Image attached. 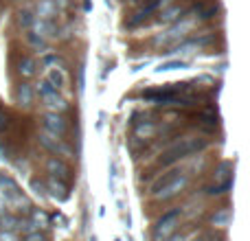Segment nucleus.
I'll list each match as a JSON object with an SVG mask.
<instances>
[{
    "label": "nucleus",
    "instance_id": "obj_15",
    "mask_svg": "<svg viewBox=\"0 0 250 241\" xmlns=\"http://www.w3.org/2000/svg\"><path fill=\"white\" fill-rule=\"evenodd\" d=\"M35 24V31L40 35V38H51V35H55V26H53V22H46V20H33Z\"/></svg>",
    "mask_w": 250,
    "mask_h": 241
},
{
    "label": "nucleus",
    "instance_id": "obj_11",
    "mask_svg": "<svg viewBox=\"0 0 250 241\" xmlns=\"http://www.w3.org/2000/svg\"><path fill=\"white\" fill-rule=\"evenodd\" d=\"M18 73H20V77H24V79L33 77V75L38 73V61H35L33 57H22L20 64H18Z\"/></svg>",
    "mask_w": 250,
    "mask_h": 241
},
{
    "label": "nucleus",
    "instance_id": "obj_4",
    "mask_svg": "<svg viewBox=\"0 0 250 241\" xmlns=\"http://www.w3.org/2000/svg\"><path fill=\"white\" fill-rule=\"evenodd\" d=\"M42 123H44V129H46L48 134H53V136H64L66 129H68V125H66V120L62 114H55V112H46L42 117Z\"/></svg>",
    "mask_w": 250,
    "mask_h": 241
},
{
    "label": "nucleus",
    "instance_id": "obj_1",
    "mask_svg": "<svg viewBox=\"0 0 250 241\" xmlns=\"http://www.w3.org/2000/svg\"><path fill=\"white\" fill-rule=\"evenodd\" d=\"M189 184V176H185L182 171H169L151 186V198L156 202H169L176 195H180Z\"/></svg>",
    "mask_w": 250,
    "mask_h": 241
},
{
    "label": "nucleus",
    "instance_id": "obj_20",
    "mask_svg": "<svg viewBox=\"0 0 250 241\" xmlns=\"http://www.w3.org/2000/svg\"><path fill=\"white\" fill-rule=\"evenodd\" d=\"M26 38H29V42L33 44V46H38V48H42V51H46V42H44V40L40 38V35L29 33V35H26Z\"/></svg>",
    "mask_w": 250,
    "mask_h": 241
},
{
    "label": "nucleus",
    "instance_id": "obj_19",
    "mask_svg": "<svg viewBox=\"0 0 250 241\" xmlns=\"http://www.w3.org/2000/svg\"><path fill=\"white\" fill-rule=\"evenodd\" d=\"M180 7H173V9H169V11L167 13H163V16H160V22H171L173 20V18H178V16H180ZM182 18V16H180Z\"/></svg>",
    "mask_w": 250,
    "mask_h": 241
},
{
    "label": "nucleus",
    "instance_id": "obj_30",
    "mask_svg": "<svg viewBox=\"0 0 250 241\" xmlns=\"http://www.w3.org/2000/svg\"><path fill=\"white\" fill-rule=\"evenodd\" d=\"M187 241H204L202 237H191V239H187Z\"/></svg>",
    "mask_w": 250,
    "mask_h": 241
},
{
    "label": "nucleus",
    "instance_id": "obj_3",
    "mask_svg": "<svg viewBox=\"0 0 250 241\" xmlns=\"http://www.w3.org/2000/svg\"><path fill=\"white\" fill-rule=\"evenodd\" d=\"M180 217H182L180 208H171V211L163 213V215L156 220L154 228H151V241H167L171 235H176Z\"/></svg>",
    "mask_w": 250,
    "mask_h": 241
},
{
    "label": "nucleus",
    "instance_id": "obj_28",
    "mask_svg": "<svg viewBox=\"0 0 250 241\" xmlns=\"http://www.w3.org/2000/svg\"><path fill=\"white\" fill-rule=\"evenodd\" d=\"M9 211V206H7V202H4L2 198H0V215H4V213Z\"/></svg>",
    "mask_w": 250,
    "mask_h": 241
},
{
    "label": "nucleus",
    "instance_id": "obj_23",
    "mask_svg": "<svg viewBox=\"0 0 250 241\" xmlns=\"http://www.w3.org/2000/svg\"><path fill=\"white\" fill-rule=\"evenodd\" d=\"M20 24L22 26H31V24H33V18H31L29 11H22L20 13Z\"/></svg>",
    "mask_w": 250,
    "mask_h": 241
},
{
    "label": "nucleus",
    "instance_id": "obj_13",
    "mask_svg": "<svg viewBox=\"0 0 250 241\" xmlns=\"http://www.w3.org/2000/svg\"><path fill=\"white\" fill-rule=\"evenodd\" d=\"M38 16H40V20H51V18L55 16V2H53V0H40Z\"/></svg>",
    "mask_w": 250,
    "mask_h": 241
},
{
    "label": "nucleus",
    "instance_id": "obj_26",
    "mask_svg": "<svg viewBox=\"0 0 250 241\" xmlns=\"http://www.w3.org/2000/svg\"><path fill=\"white\" fill-rule=\"evenodd\" d=\"M31 186H33V191H35V193H38V195H44V191H46V186H44L42 182H38V180H33V182H31Z\"/></svg>",
    "mask_w": 250,
    "mask_h": 241
},
{
    "label": "nucleus",
    "instance_id": "obj_17",
    "mask_svg": "<svg viewBox=\"0 0 250 241\" xmlns=\"http://www.w3.org/2000/svg\"><path fill=\"white\" fill-rule=\"evenodd\" d=\"M178 68H189V61H182V60H173V61H165V64H160L158 73H169V70H178Z\"/></svg>",
    "mask_w": 250,
    "mask_h": 241
},
{
    "label": "nucleus",
    "instance_id": "obj_31",
    "mask_svg": "<svg viewBox=\"0 0 250 241\" xmlns=\"http://www.w3.org/2000/svg\"><path fill=\"white\" fill-rule=\"evenodd\" d=\"M160 4H169V2H173V0H158Z\"/></svg>",
    "mask_w": 250,
    "mask_h": 241
},
{
    "label": "nucleus",
    "instance_id": "obj_12",
    "mask_svg": "<svg viewBox=\"0 0 250 241\" xmlns=\"http://www.w3.org/2000/svg\"><path fill=\"white\" fill-rule=\"evenodd\" d=\"M29 221H31V226H33L35 230H38V228H48V224H51L48 215L44 211H40V208H33V211H31Z\"/></svg>",
    "mask_w": 250,
    "mask_h": 241
},
{
    "label": "nucleus",
    "instance_id": "obj_10",
    "mask_svg": "<svg viewBox=\"0 0 250 241\" xmlns=\"http://www.w3.org/2000/svg\"><path fill=\"white\" fill-rule=\"evenodd\" d=\"M16 97H18V103H20V105H24V108H29V105H33L35 90L29 86V83H20V86H18Z\"/></svg>",
    "mask_w": 250,
    "mask_h": 241
},
{
    "label": "nucleus",
    "instance_id": "obj_2",
    "mask_svg": "<svg viewBox=\"0 0 250 241\" xmlns=\"http://www.w3.org/2000/svg\"><path fill=\"white\" fill-rule=\"evenodd\" d=\"M207 145H208L207 138H185V141L176 142L173 147H169V149L165 151V156L160 158V162L171 164V162H176V160H182V158H187V156L195 154V151H202Z\"/></svg>",
    "mask_w": 250,
    "mask_h": 241
},
{
    "label": "nucleus",
    "instance_id": "obj_27",
    "mask_svg": "<svg viewBox=\"0 0 250 241\" xmlns=\"http://www.w3.org/2000/svg\"><path fill=\"white\" fill-rule=\"evenodd\" d=\"M4 127H7V114H4V110L0 108V132H2Z\"/></svg>",
    "mask_w": 250,
    "mask_h": 241
},
{
    "label": "nucleus",
    "instance_id": "obj_7",
    "mask_svg": "<svg viewBox=\"0 0 250 241\" xmlns=\"http://www.w3.org/2000/svg\"><path fill=\"white\" fill-rule=\"evenodd\" d=\"M40 145H42L44 149L53 151L55 156L66 154V147H64V142H62V138H60V136H53V134H48V132L40 136Z\"/></svg>",
    "mask_w": 250,
    "mask_h": 241
},
{
    "label": "nucleus",
    "instance_id": "obj_9",
    "mask_svg": "<svg viewBox=\"0 0 250 241\" xmlns=\"http://www.w3.org/2000/svg\"><path fill=\"white\" fill-rule=\"evenodd\" d=\"M42 101H44V105H46L48 112L62 114V112H66V110H68L66 99H64V97H60L57 92H53V95H48V97H42Z\"/></svg>",
    "mask_w": 250,
    "mask_h": 241
},
{
    "label": "nucleus",
    "instance_id": "obj_21",
    "mask_svg": "<svg viewBox=\"0 0 250 241\" xmlns=\"http://www.w3.org/2000/svg\"><path fill=\"white\" fill-rule=\"evenodd\" d=\"M229 215H230L229 211H222L220 215L213 217V224H215V226H226V221H229Z\"/></svg>",
    "mask_w": 250,
    "mask_h": 241
},
{
    "label": "nucleus",
    "instance_id": "obj_16",
    "mask_svg": "<svg viewBox=\"0 0 250 241\" xmlns=\"http://www.w3.org/2000/svg\"><path fill=\"white\" fill-rule=\"evenodd\" d=\"M230 189H233V178L226 180V182H215L213 186H208L207 189V193L208 195H224V193H229Z\"/></svg>",
    "mask_w": 250,
    "mask_h": 241
},
{
    "label": "nucleus",
    "instance_id": "obj_6",
    "mask_svg": "<svg viewBox=\"0 0 250 241\" xmlns=\"http://www.w3.org/2000/svg\"><path fill=\"white\" fill-rule=\"evenodd\" d=\"M191 26H193V20H185L182 24H176L173 29H169L165 35H160V38L156 40V44H169V42H173V40L185 38V33L187 31H191Z\"/></svg>",
    "mask_w": 250,
    "mask_h": 241
},
{
    "label": "nucleus",
    "instance_id": "obj_18",
    "mask_svg": "<svg viewBox=\"0 0 250 241\" xmlns=\"http://www.w3.org/2000/svg\"><path fill=\"white\" fill-rule=\"evenodd\" d=\"M35 92H38L40 97H48V95H53V92H57V90L51 86V83L46 81V79H42V81H40V86H38V90H35Z\"/></svg>",
    "mask_w": 250,
    "mask_h": 241
},
{
    "label": "nucleus",
    "instance_id": "obj_24",
    "mask_svg": "<svg viewBox=\"0 0 250 241\" xmlns=\"http://www.w3.org/2000/svg\"><path fill=\"white\" fill-rule=\"evenodd\" d=\"M42 64H44V66H53V64H60V66H62V57H57V55H46Z\"/></svg>",
    "mask_w": 250,
    "mask_h": 241
},
{
    "label": "nucleus",
    "instance_id": "obj_8",
    "mask_svg": "<svg viewBox=\"0 0 250 241\" xmlns=\"http://www.w3.org/2000/svg\"><path fill=\"white\" fill-rule=\"evenodd\" d=\"M46 189L51 191V198L57 200V202H64V200H68V186H66V182L57 180V178H48Z\"/></svg>",
    "mask_w": 250,
    "mask_h": 241
},
{
    "label": "nucleus",
    "instance_id": "obj_5",
    "mask_svg": "<svg viewBox=\"0 0 250 241\" xmlns=\"http://www.w3.org/2000/svg\"><path fill=\"white\" fill-rule=\"evenodd\" d=\"M46 169H48V173H51V178H57V180H62V182H66L70 178V167L62 158H57V156L48 158Z\"/></svg>",
    "mask_w": 250,
    "mask_h": 241
},
{
    "label": "nucleus",
    "instance_id": "obj_22",
    "mask_svg": "<svg viewBox=\"0 0 250 241\" xmlns=\"http://www.w3.org/2000/svg\"><path fill=\"white\" fill-rule=\"evenodd\" d=\"M0 241H20L16 233H9V230H0Z\"/></svg>",
    "mask_w": 250,
    "mask_h": 241
},
{
    "label": "nucleus",
    "instance_id": "obj_14",
    "mask_svg": "<svg viewBox=\"0 0 250 241\" xmlns=\"http://www.w3.org/2000/svg\"><path fill=\"white\" fill-rule=\"evenodd\" d=\"M46 81L51 83V86L55 88V90L64 88V86H66V77H64V73H62V68H51V70H48Z\"/></svg>",
    "mask_w": 250,
    "mask_h": 241
},
{
    "label": "nucleus",
    "instance_id": "obj_29",
    "mask_svg": "<svg viewBox=\"0 0 250 241\" xmlns=\"http://www.w3.org/2000/svg\"><path fill=\"white\" fill-rule=\"evenodd\" d=\"M167 241H185V239H182V237H180V235H171V237H169Z\"/></svg>",
    "mask_w": 250,
    "mask_h": 241
},
{
    "label": "nucleus",
    "instance_id": "obj_25",
    "mask_svg": "<svg viewBox=\"0 0 250 241\" xmlns=\"http://www.w3.org/2000/svg\"><path fill=\"white\" fill-rule=\"evenodd\" d=\"M24 241H46V237H44V235H40V230H33V233L26 235Z\"/></svg>",
    "mask_w": 250,
    "mask_h": 241
}]
</instances>
